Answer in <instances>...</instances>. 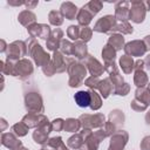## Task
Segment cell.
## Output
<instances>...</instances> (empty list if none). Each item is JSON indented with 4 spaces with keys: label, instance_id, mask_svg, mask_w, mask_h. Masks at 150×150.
<instances>
[{
    "label": "cell",
    "instance_id": "obj_1",
    "mask_svg": "<svg viewBox=\"0 0 150 150\" xmlns=\"http://www.w3.org/2000/svg\"><path fill=\"white\" fill-rule=\"evenodd\" d=\"M74 100H75L76 104L81 108L89 107V104L91 102V97H90V94L88 91H77L74 96Z\"/></svg>",
    "mask_w": 150,
    "mask_h": 150
}]
</instances>
